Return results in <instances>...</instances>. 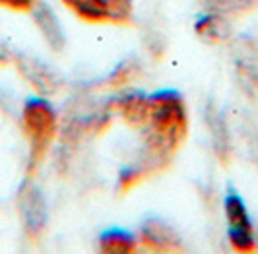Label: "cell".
<instances>
[{"mask_svg": "<svg viewBox=\"0 0 258 254\" xmlns=\"http://www.w3.org/2000/svg\"><path fill=\"white\" fill-rule=\"evenodd\" d=\"M22 120L31 144V165H37L56 136V113L47 99H29Z\"/></svg>", "mask_w": 258, "mask_h": 254, "instance_id": "obj_1", "label": "cell"}, {"mask_svg": "<svg viewBox=\"0 0 258 254\" xmlns=\"http://www.w3.org/2000/svg\"><path fill=\"white\" fill-rule=\"evenodd\" d=\"M225 216L229 223V241L235 250L250 252L256 248L254 233H252V221L246 212L245 200L235 190H229L225 196Z\"/></svg>", "mask_w": 258, "mask_h": 254, "instance_id": "obj_2", "label": "cell"}, {"mask_svg": "<svg viewBox=\"0 0 258 254\" xmlns=\"http://www.w3.org/2000/svg\"><path fill=\"white\" fill-rule=\"evenodd\" d=\"M233 60L243 91L258 99V45L248 37L239 39L233 47Z\"/></svg>", "mask_w": 258, "mask_h": 254, "instance_id": "obj_3", "label": "cell"}, {"mask_svg": "<svg viewBox=\"0 0 258 254\" xmlns=\"http://www.w3.org/2000/svg\"><path fill=\"white\" fill-rule=\"evenodd\" d=\"M140 241L146 248L155 252H171L181 248L179 233L159 217H150L144 221L140 227Z\"/></svg>", "mask_w": 258, "mask_h": 254, "instance_id": "obj_4", "label": "cell"}, {"mask_svg": "<svg viewBox=\"0 0 258 254\" xmlns=\"http://www.w3.org/2000/svg\"><path fill=\"white\" fill-rule=\"evenodd\" d=\"M115 109L132 126L144 128L148 122V113H150V95H146L142 91L124 93L115 101Z\"/></svg>", "mask_w": 258, "mask_h": 254, "instance_id": "obj_5", "label": "cell"}, {"mask_svg": "<svg viewBox=\"0 0 258 254\" xmlns=\"http://www.w3.org/2000/svg\"><path fill=\"white\" fill-rule=\"evenodd\" d=\"M20 206H22V214H24L27 229L31 233H39L45 227V221H47V208H45V200H43V194L39 192V188L26 186L22 192Z\"/></svg>", "mask_w": 258, "mask_h": 254, "instance_id": "obj_6", "label": "cell"}, {"mask_svg": "<svg viewBox=\"0 0 258 254\" xmlns=\"http://www.w3.org/2000/svg\"><path fill=\"white\" fill-rule=\"evenodd\" d=\"M196 33L200 35V39H204L208 43H221V41H227L229 37V24L227 20L220 16V14L210 12L206 16H202L198 22H196Z\"/></svg>", "mask_w": 258, "mask_h": 254, "instance_id": "obj_7", "label": "cell"}, {"mask_svg": "<svg viewBox=\"0 0 258 254\" xmlns=\"http://www.w3.org/2000/svg\"><path fill=\"white\" fill-rule=\"evenodd\" d=\"M35 20H37L39 29L43 31V35L49 41V45H51L52 49H62V45H64V41H66L64 31H62V27L58 24L56 16L52 14V10L47 4H39L37 6Z\"/></svg>", "mask_w": 258, "mask_h": 254, "instance_id": "obj_8", "label": "cell"}, {"mask_svg": "<svg viewBox=\"0 0 258 254\" xmlns=\"http://www.w3.org/2000/svg\"><path fill=\"white\" fill-rule=\"evenodd\" d=\"M206 120L210 126V134L214 140V150L220 155V159H227L229 157V134H227V126L225 120L214 107H210L206 111Z\"/></svg>", "mask_w": 258, "mask_h": 254, "instance_id": "obj_9", "label": "cell"}, {"mask_svg": "<svg viewBox=\"0 0 258 254\" xmlns=\"http://www.w3.org/2000/svg\"><path fill=\"white\" fill-rule=\"evenodd\" d=\"M62 2L86 22H109L107 0H62Z\"/></svg>", "mask_w": 258, "mask_h": 254, "instance_id": "obj_10", "label": "cell"}, {"mask_svg": "<svg viewBox=\"0 0 258 254\" xmlns=\"http://www.w3.org/2000/svg\"><path fill=\"white\" fill-rule=\"evenodd\" d=\"M99 248L103 252H132L136 250L134 235L124 229H109L99 237Z\"/></svg>", "mask_w": 258, "mask_h": 254, "instance_id": "obj_11", "label": "cell"}, {"mask_svg": "<svg viewBox=\"0 0 258 254\" xmlns=\"http://www.w3.org/2000/svg\"><path fill=\"white\" fill-rule=\"evenodd\" d=\"M204 2L210 8V12L227 18V16H239V14L252 10L258 0H204Z\"/></svg>", "mask_w": 258, "mask_h": 254, "instance_id": "obj_12", "label": "cell"}, {"mask_svg": "<svg viewBox=\"0 0 258 254\" xmlns=\"http://www.w3.org/2000/svg\"><path fill=\"white\" fill-rule=\"evenodd\" d=\"M138 64H136V60H132V58H128V60H124V62H120L118 66H116L115 70H113V74L109 76V84L111 86H115V88H120V86H126L132 78H136V74H138Z\"/></svg>", "mask_w": 258, "mask_h": 254, "instance_id": "obj_13", "label": "cell"}, {"mask_svg": "<svg viewBox=\"0 0 258 254\" xmlns=\"http://www.w3.org/2000/svg\"><path fill=\"white\" fill-rule=\"evenodd\" d=\"M109 6V22H128L132 16V0H107Z\"/></svg>", "mask_w": 258, "mask_h": 254, "instance_id": "obj_14", "label": "cell"}, {"mask_svg": "<svg viewBox=\"0 0 258 254\" xmlns=\"http://www.w3.org/2000/svg\"><path fill=\"white\" fill-rule=\"evenodd\" d=\"M35 4V0H0V6L16 8V10H27Z\"/></svg>", "mask_w": 258, "mask_h": 254, "instance_id": "obj_15", "label": "cell"}]
</instances>
